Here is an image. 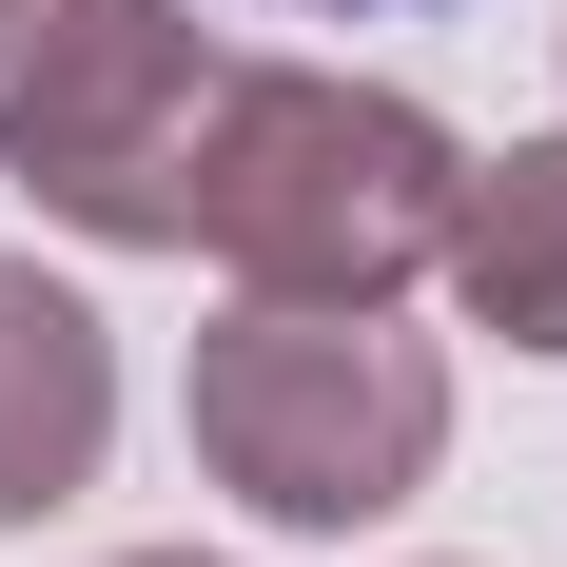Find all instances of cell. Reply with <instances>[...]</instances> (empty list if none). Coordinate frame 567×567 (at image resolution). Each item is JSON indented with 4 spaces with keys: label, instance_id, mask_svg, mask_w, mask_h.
I'll use <instances>...</instances> for the list:
<instances>
[{
    "label": "cell",
    "instance_id": "obj_5",
    "mask_svg": "<svg viewBox=\"0 0 567 567\" xmlns=\"http://www.w3.org/2000/svg\"><path fill=\"white\" fill-rule=\"evenodd\" d=\"M431 275H451L470 333H509V352L567 372V137H509V157L451 176V255Z\"/></svg>",
    "mask_w": 567,
    "mask_h": 567
},
{
    "label": "cell",
    "instance_id": "obj_4",
    "mask_svg": "<svg viewBox=\"0 0 567 567\" xmlns=\"http://www.w3.org/2000/svg\"><path fill=\"white\" fill-rule=\"evenodd\" d=\"M99 451H117V333H99V293H59L40 255H0V528L79 509Z\"/></svg>",
    "mask_w": 567,
    "mask_h": 567
},
{
    "label": "cell",
    "instance_id": "obj_7",
    "mask_svg": "<svg viewBox=\"0 0 567 567\" xmlns=\"http://www.w3.org/2000/svg\"><path fill=\"white\" fill-rule=\"evenodd\" d=\"M117 567H196V548H117Z\"/></svg>",
    "mask_w": 567,
    "mask_h": 567
},
{
    "label": "cell",
    "instance_id": "obj_2",
    "mask_svg": "<svg viewBox=\"0 0 567 567\" xmlns=\"http://www.w3.org/2000/svg\"><path fill=\"white\" fill-rule=\"evenodd\" d=\"M451 451V352L392 333V293H235L196 333V470L255 528H372Z\"/></svg>",
    "mask_w": 567,
    "mask_h": 567
},
{
    "label": "cell",
    "instance_id": "obj_3",
    "mask_svg": "<svg viewBox=\"0 0 567 567\" xmlns=\"http://www.w3.org/2000/svg\"><path fill=\"white\" fill-rule=\"evenodd\" d=\"M216 40L196 0H0V176L99 255H176Z\"/></svg>",
    "mask_w": 567,
    "mask_h": 567
},
{
    "label": "cell",
    "instance_id": "obj_6",
    "mask_svg": "<svg viewBox=\"0 0 567 567\" xmlns=\"http://www.w3.org/2000/svg\"><path fill=\"white\" fill-rule=\"evenodd\" d=\"M275 20H431V0H275Z\"/></svg>",
    "mask_w": 567,
    "mask_h": 567
},
{
    "label": "cell",
    "instance_id": "obj_1",
    "mask_svg": "<svg viewBox=\"0 0 567 567\" xmlns=\"http://www.w3.org/2000/svg\"><path fill=\"white\" fill-rule=\"evenodd\" d=\"M451 117L333 59H216L196 117V216L176 255H216L235 293H411L451 255Z\"/></svg>",
    "mask_w": 567,
    "mask_h": 567
}]
</instances>
